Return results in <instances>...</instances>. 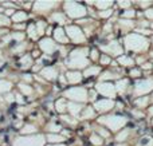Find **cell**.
<instances>
[{
	"label": "cell",
	"mask_w": 153,
	"mask_h": 146,
	"mask_svg": "<svg viewBox=\"0 0 153 146\" xmlns=\"http://www.w3.org/2000/svg\"><path fill=\"white\" fill-rule=\"evenodd\" d=\"M87 48H76L69 54V58L66 60V66L69 69H87L90 60L87 58Z\"/></svg>",
	"instance_id": "6da1fadb"
},
{
	"label": "cell",
	"mask_w": 153,
	"mask_h": 146,
	"mask_svg": "<svg viewBox=\"0 0 153 146\" xmlns=\"http://www.w3.org/2000/svg\"><path fill=\"white\" fill-rule=\"evenodd\" d=\"M128 122L126 117H122V115H117V114H109V115H102V117L98 119V123L106 126L110 131H120Z\"/></svg>",
	"instance_id": "7a4b0ae2"
},
{
	"label": "cell",
	"mask_w": 153,
	"mask_h": 146,
	"mask_svg": "<svg viewBox=\"0 0 153 146\" xmlns=\"http://www.w3.org/2000/svg\"><path fill=\"white\" fill-rule=\"evenodd\" d=\"M65 12L69 18L73 19H83L87 15V8L83 4L76 1H66L63 4Z\"/></svg>",
	"instance_id": "3957f363"
},
{
	"label": "cell",
	"mask_w": 153,
	"mask_h": 146,
	"mask_svg": "<svg viewBox=\"0 0 153 146\" xmlns=\"http://www.w3.org/2000/svg\"><path fill=\"white\" fill-rule=\"evenodd\" d=\"M46 137L42 134L34 136H22L13 141V146H45Z\"/></svg>",
	"instance_id": "277c9868"
},
{
	"label": "cell",
	"mask_w": 153,
	"mask_h": 146,
	"mask_svg": "<svg viewBox=\"0 0 153 146\" xmlns=\"http://www.w3.org/2000/svg\"><path fill=\"white\" fill-rule=\"evenodd\" d=\"M125 47L132 51H143L146 48V40L137 34H129L124 39Z\"/></svg>",
	"instance_id": "5b68a950"
},
{
	"label": "cell",
	"mask_w": 153,
	"mask_h": 146,
	"mask_svg": "<svg viewBox=\"0 0 153 146\" xmlns=\"http://www.w3.org/2000/svg\"><path fill=\"white\" fill-rule=\"evenodd\" d=\"M87 94H89V91L85 87H70L63 93V97L70 99V102L83 103L87 101Z\"/></svg>",
	"instance_id": "8992f818"
},
{
	"label": "cell",
	"mask_w": 153,
	"mask_h": 146,
	"mask_svg": "<svg viewBox=\"0 0 153 146\" xmlns=\"http://www.w3.org/2000/svg\"><path fill=\"white\" fill-rule=\"evenodd\" d=\"M95 91H97V94H101L102 97L108 99H113V101L117 95L116 86L113 85V82H98L95 85Z\"/></svg>",
	"instance_id": "52a82bcc"
},
{
	"label": "cell",
	"mask_w": 153,
	"mask_h": 146,
	"mask_svg": "<svg viewBox=\"0 0 153 146\" xmlns=\"http://www.w3.org/2000/svg\"><path fill=\"white\" fill-rule=\"evenodd\" d=\"M66 35L69 38V40H71L73 43H85L86 42V35L83 34L81 28L78 26H67L66 27Z\"/></svg>",
	"instance_id": "ba28073f"
},
{
	"label": "cell",
	"mask_w": 153,
	"mask_h": 146,
	"mask_svg": "<svg viewBox=\"0 0 153 146\" xmlns=\"http://www.w3.org/2000/svg\"><path fill=\"white\" fill-rule=\"evenodd\" d=\"M116 106V102L113 99H108V98H102L100 101H95L94 102V107L93 109L95 110L97 113H109L110 110H113V107Z\"/></svg>",
	"instance_id": "9c48e42d"
},
{
	"label": "cell",
	"mask_w": 153,
	"mask_h": 146,
	"mask_svg": "<svg viewBox=\"0 0 153 146\" xmlns=\"http://www.w3.org/2000/svg\"><path fill=\"white\" fill-rule=\"evenodd\" d=\"M56 5H58L56 1H35L32 4V10L36 13H46L53 8H55Z\"/></svg>",
	"instance_id": "30bf717a"
},
{
	"label": "cell",
	"mask_w": 153,
	"mask_h": 146,
	"mask_svg": "<svg viewBox=\"0 0 153 146\" xmlns=\"http://www.w3.org/2000/svg\"><path fill=\"white\" fill-rule=\"evenodd\" d=\"M39 48L46 54H54L58 50V44H55V42L50 38H45L39 42Z\"/></svg>",
	"instance_id": "8fae6325"
},
{
	"label": "cell",
	"mask_w": 153,
	"mask_h": 146,
	"mask_svg": "<svg viewBox=\"0 0 153 146\" xmlns=\"http://www.w3.org/2000/svg\"><path fill=\"white\" fill-rule=\"evenodd\" d=\"M101 50L108 52L109 55H113V56H118L122 54V47L118 42H110L106 46H101Z\"/></svg>",
	"instance_id": "7c38bea8"
},
{
	"label": "cell",
	"mask_w": 153,
	"mask_h": 146,
	"mask_svg": "<svg viewBox=\"0 0 153 146\" xmlns=\"http://www.w3.org/2000/svg\"><path fill=\"white\" fill-rule=\"evenodd\" d=\"M65 77H66V82L67 83L76 85V83H79L82 80L83 75H82V72L78 71V70H70V71H67L66 74H65Z\"/></svg>",
	"instance_id": "4fadbf2b"
},
{
	"label": "cell",
	"mask_w": 153,
	"mask_h": 146,
	"mask_svg": "<svg viewBox=\"0 0 153 146\" xmlns=\"http://www.w3.org/2000/svg\"><path fill=\"white\" fill-rule=\"evenodd\" d=\"M40 77H43L46 80H54L58 77V70L53 66H47L40 70Z\"/></svg>",
	"instance_id": "5bb4252c"
},
{
	"label": "cell",
	"mask_w": 153,
	"mask_h": 146,
	"mask_svg": "<svg viewBox=\"0 0 153 146\" xmlns=\"http://www.w3.org/2000/svg\"><path fill=\"white\" fill-rule=\"evenodd\" d=\"M151 80H141V82H138L137 85H136L134 87V91H133V94H136V95H140V94H144V93H148L149 90H151Z\"/></svg>",
	"instance_id": "9a60e30c"
},
{
	"label": "cell",
	"mask_w": 153,
	"mask_h": 146,
	"mask_svg": "<svg viewBox=\"0 0 153 146\" xmlns=\"http://www.w3.org/2000/svg\"><path fill=\"white\" fill-rule=\"evenodd\" d=\"M82 110H83V106H82V103H75V102H67V111L70 113V115L71 117H79L82 113Z\"/></svg>",
	"instance_id": "2e32d148"
},
{
	"label": "cell",
	"mask_w": 153,
	"mask_h": 146,
	"mask_svg": "<svg viewBox=\"0 0 153 146\" xmlns=\"http://www.w3.org/2000/svg\"><path fill=\"white\" fill-rule=\"evenodd\" d=\"M54 38H55L56 42L62 43V44H67V43L70 42L67 35H66V31H65L62 27H58V28L54 29Z\"/></svg>",
	"instance_id": "e0dca14e"
},
{
	"label": "cell",
	"mask_w": 153,
	"mask_h": 146,
	"mask_svg": "<svg viewBox=\"0 0 153 146\" xmlns=\"http://www.w3.org/2000/svg\"><path fill=\"white\" fill-rule=\"evenodd\" d=\"M118 79H121V75L111 71L102 72V75L100 77V82H109V80H118Z\"/></svg>",
	"instance_id": "ac0fdd59"
},
{
	"label": "cell",
	"mask_w": 153,
	"mask_h": 146,
	"mask_svg": "<svg viewBox=\"0 0 153 146\" xmlns=\"http://www.w3.org/2000/svg\"><path fill=\"white\" fill-rule=\"evenodd\" d=\"M55 110L61 115H63L67 111V101L65 98H59L58 101H55Z\"/></svg>",
	"instance_id": "d6986e66"
},
{
	"label": "cell",
	"mask_w": 153,
	"mask_h": 146,
	"mask_svg": "<svg viewBox=\"0 0 153 146\" xmlns=\"http://www.w3.org/2000/svg\"><path fill=\"white\" fill-rule=\"evenodd\" d=\"M101 72V67L98 66H89L87 69H85V72L82 75L86 78H91V77H95V75H98Z\"/></svg>",
	"instance_id": "ffe728a7"
},
{
	"label": "cell",
	"mask_w": 153,
	"mask_h": 146,
	"mask_svg": "<svg viewBox=\"0 0 153 146\" xmlns=\"http://www.w3.org/2000/svg\"><path fill=\"white\" fill-rule=\"evenodd\" d=\"M51 20L55 21V23H59V24L67 23V18L63 12H53L51 13Z\"/></svg>",
	"instance_id": "44dd1931"
},
{
	"label": "cell",
	"mask_w": 153,
	"mask_h": 146,
	"mask_svg": "<svg viewBox=\"0 0 153 146\" xmlns=\"http://www.w3.org/2000/svg\"><path fill=\"white\" fill-rule=\"evenodd\" d=\"M46 139H47L48 142H51V144H63L65 141H66V138H65L63 136H59V134H47V137H46Z\"/></svg>",
	"instance_id": "7402d4cb"
},
{
	"label": "cell",
	"mask_w": 153,
	"mask_h": 146,
	"mask_svg": "<svg viewBox=\"0 0 153 146\" xmlns=\"http://www.w3.org/2000/svg\"><path fill=\"white\" fill-rule=\"evenodd\" d=\"M93 117H95V110L93 107H83V110L81 113L82 119H91Z\"/></svg>",
	"instance_id": "603a6c76"
},
{
	"label": "cell",
	"mask_w": 153,
	"mask_h": 146,
	"mask_svg": "<svg viewBox=\"0 0 153 146\" xmlns=\"http://www.w3.org/2000/svg\"><path fill=\"white\" fill-rule=\"evenodd\" d=\"M128 85H129V82H128V79H118L117 80V83L114 86H116V91L117 93H125L128 88Z\"/></svg>",
	"instance_id": "cb8c5ba5"
},
{
	"label": "cell",
	"mask_w": 153,
	"mask_h": 146,
	"mask_svg": "<svg viewBox=\"0 0 153 146\" xmlns=\"http://www.w3.org/2000/svg\"><path fill=\"white\" fill-rule=\"evenodd\" d=\"M11 19H12L15 23H22V21H24L27 19V13L24 12V11H16Z\"/></svg>",
	"instance_id": "d4e9b609"
},
{
	"label": "cell",
	"mask_w": 153,
	"mask_h": 146,
	"mask_svg": "<svg viewBox=\"0 0 153 146\" xmlns=\"http://www.w3.org/2000/svg\"><path fill=\"white\" fill-rule=\"evenodd\" d=\"M32 66V56L31 55H24L20 59V67L22 69H30Z\"/></svg>",
	"instance_id": "484cf974"
},
{
	"label": "cell",
	"mask_w": 153,
	"mask_h": 146,
	"mask_svg": "<svg viewBox=\"0 0 153 146\" xmlns=\"http://www.w3.org/2000/svg\"><path fill=\"white\" fill-rule=\"evenodd\" d=\"M12 88V83L10 80H5V79H1L0 80V93H5L8 94Z\"/></svg>",
	"instance_id": "4316f807"
},
{
	"label": "cell",
	"mask_w": 153,
	"mask_h": 146,
	"mask_svg": "<svg viewBox=\"0 0 153 146\" xmlns=\"http://www.w3.org/2000/svg\"><path fill=\"white\" fill-rule=\"evenodd\" d=\"M38 129H36V126H34V125H31V123H28V125H24L23 128H22V130H20V133L23 134V136H31V134H34L35 131H36Z\"/></svg>",
	"instance_id": "83f0119b"
},
{
	"label": "cell",
	"mask_w": 153,
	"mask_h": 146,
	"mask_svg": "<svg viewBox=\"0 0 153 146\" xmlns=\"http://www.w3.org/2000/svg\"><path fill=\"white\" fill-rule=\"evenodd\" d=\"M118 63L121 64V66H133L134 60H133L130 56H128V55H121L118 58Z\"/></svg>",
	"instance_id": "f1b7e54d"
},
{
	"label": "cell",
	"mask_w": 153,
	"mask_h": 146,
	"mask_svg": "<svg viewBox=\"0 0 153 146\" xmlns=\"http://www.w3.org/2000/svg\"><path fill=\"white\" fill-rule=\"evenodd\" d=\"M19 90H20V93L23 95H31L32 91H34L31 86L27 85V83H19Z\"/></svg>",
	"instance_id": "f546056e"
},
{
	"label": "cell",
	"mask_w": 153,
	"mask_h": 146,
	"mask_svg": "<svg viewBox=\"0 0 153 146\" xmlns=\"http://www.w3.org/2000/svg\"><path fill=\"white\" fill-rule=\"evenodd\" d=\"M94 5L100 11H105V10H110L111 5H113V1H95Z\"/></svg>",
	"instance_id": "4dcf8cb0"
},
{
	"label": "cell",
	"mask_w": 153,
	"mask_h": 146,
	"mask_svg": "<svg viewBox=\"0 0 153 146\" xmlns=\"http://www.w3.org/2000/svg\"><path fill=\"white\" fill-rule=\"evenodd\" d=\"M47 130L51 131V133H59V131L62 130V128L59 123L55 122V121H51V122L47 125Z\"/></svg>",
	"instance_id": "1f68e13d"
},
{
	"label": "cell",
	"mask_w": 153,
	"mask_h": 146,
	"mask_svg": "<svg viewBox=\"0 0 153 146\" xmlns=\"http://www.w3.org/2000/svg\"><path fill=\"white\" fill-rule=\"evenodd\" d=\"M27 34H28V36L31 38V39H36V38H38L36 27H35V24H34V23L28 24V27H27Z\"/></svg>",
	"instance_id": "d6a6232c"
},
{
	"label": "cell",
	"mask_w": 153,
	"mask_h": 146,
	"mask_svg": "<svg viewBox=\"0 0 153 146\" xmlns=\"http://www.w3.org/2000/svg\"><path fill=\"white\" fill-rule=\"evenodd\" d=\"M90 142L94 146H101L103 144V139L101 138L98 134H91V136H90Z\"/></svg>",
	"instance_id": "836d02e7"
},
{
	"label": "cell",
	"mask_w": 153,
	"mask_h": 146,
	"mask_svg": "<svg viewBox=\"0 0 153 146\" xmlns=\"http://www.w3.org/2000/svg\"><path fill=\"white\" fill-rule=\"evenodd\" d=\"M128 136H129V130H128V129H125V130L120 131V133L117 134L116 139L118 142H124V141H126V139H128Z\"/></svg>",
	"instance_id": "e575fe53"
},
{
	"label": "cell",
	"mask_w": 153,
	"mask_h": 146,
	"mask_svg": "<svg viewBox=\"0 0 153 146\" xmlns=\"http://www.w3.org/2000/svg\"><path fill=\"white\" fill-rule=\"evenodd\" d=\"M35 27H36V34H38V36H39V35H43V34H45V27H46V23H45V21H38V23H35Z\"/></svg>",
	"instance_id": "d590c367"
},
{
	"label": "cell",
	"mask_w": 153,
	"mask_h": 146,
	"mask_svg": "<svg viewBox=\"0 0 153 146\" xmlns=\"http://www.w3.org/2000/svg\"><path fill=\"white\" fill-rule=\"evenodd\" d=\"M61 118L65 121V122L70 123V125H76V123H78V121H75V118H74V117H71V115H66V114H63V115H61Z\"/></svg>",
	"instance_id": "8d00e7d4"
},
{
	"label": "cell",
	"mask_w": 153,
	"mask_h": 146,
	"mask_svg": "<svg viewBox=\"0 0 153 146\" xmlns=\"http://www.w3.org/2000/svg\"><path fill=\"white\" fill-rule=\"evenodd\" d=\"M97 134H98V136H100L102 139H103V138H109V137H110V133H109V131H106L103 128H100V129H98V130H97Z\"/></svg>",
	"instance_id": "74e56055"
},
{
	"label": "cell",
	"mask_w": 153,
	"mask_h": 146,
	"mask_svg": "<svg viewBox=\"0 0 153 146\" xmlns=\"http://www.w3.org/2000/svg\"><path fill=\"white\" fill-rule=\"evenodd\" d=\"M111 13H113V10H105V11H100V18H103V19H106V18H110L111 16Z\"/></svg>",
	"instance_id": "f35d334b"
},
{
	"label": "cell",
	"mask_w": 153,
	"mask_h": 146,
	"mask_svg": "<svg viewBox=\"0 0 153 146\" xmlns=\"http://www.w3.org/2000/svg\"><path fill=\"white\" fill-rule=\"evenodd\" d=\"M134 15H136V12H134V11H132V10H125V11H122V13H121V16H122L124 19L133 18Z\"/></svg>",
	"instance_id": "ab89813d"
},
{
	"label": "cell",
	"mask_w": 153,
	"mask_h": 146,
	"mask_svg": "<svg viewBox=\"0 0 153 146\" xmlns=\"http://www.w3.org/2000/svg\"><path fill=\"white\" fill-rule=\"evenodd\" d=\"M146 102H148V99H146V97H144V98H138L134 101V105L138 107H144L146 105Z\"/></svg>",
	"instance_id": "60d3db41"
},
{
	"label": "cell",
	"mask_w": 153,
	"mask_h": 146,
	"mask_svg": "<svg viewBox=\"0 0 153 146\" xmlns=\"http://www.w3.org/2000/svg\"><path fill=\"white\" fill-rule=\"evenodd\" d=\"M10 39H15V40H23L24 39V34L22 32H18V34H11Z\"/></svg>",
	"instance_id": "b9f144b4"
},
{
	"label": "cell",
	"mask_w": 153,
	"mask_h": 146,
	"mask_svg": "<svg viewBox=\"0 0 153 146\" xmlns=\"http://www.w3.org/2000/svg\"><path fill=\"white\" fill-rule=\"evenodd\" d=\"M100 62L102 66H106V64H110V58H109L108 55H102L100 58Z\"/></svg>",
	"instance_id": "7bdbcfd3"
},
{
	"label": "cell",
	"mask_w": 153,
	"mask_h": 146,
	"mask_svg": "<svg viewBox=\"0 0 153 146\" xmlns=\"http://www.w3.org/2000/svg\"><path fill=\"white\" fill-rule=\"evenodd\" d=\"M118 23L121 24L122 27H125V28H128V27H132V26H133V24H130L132 21H129L128 19H121V20H118Z\"/></svg>",
	"instance_id": "ee69618b"
},
{
	"label": "cell",
	"mask_w": 153,
	"mask_h": 146,
	"mask_svg": "<svg viewBox=\"0 0 153 146\" xmlns=\"http://www.w3.org/2000/svg\"><path fill=\"white\" fill-rule=\"evenodd\" d=\"M95 97H97V91L95 90H91L89 91V94H87V99L91 102H95Z\"/></svg>",
	"instance_id": "f6af8a7d"
},
{
	"label": "cell",
	"mask_w": 153,
	"mask_h": 146,
	"mask_svg": "<svg viewBox=\"0 0 153 146\" xmlns=\"http://www.w3.org/2000/svg\"><path fill=\"white\" fill-rule=\"evenodd\" d=\"M90 58H91V60H97L98 59V50L97 48H91V51H90Z\"/></svg>",
	"instance_id": "bcb514c9"
},
{
	"label": "cell",
	"mask_w": 153,
	"mask_h": 146,
	"mask_svg": "<svg viewBox=\"0 0 153 146\" xmlns=\"http://www.w3.org/2000/svg\"><path fill=\"white\" fill-rule=\"evenodd\" d=\"M8 23H10V19H8L7 16H3V15H0V27H3V26H7Z\"/></svg>",
	"instance_id": "7dc6e473"
},
{
	"label": "cell",
	"mask_w": 153,
	"mask_h": 146,
	"mask_svg": "<svg viewBox=\"0 0 153 146\" xmlns=\"http://www.w3.org/2000/svg\"><path fill=\"white\" fill-rule=\"evenodd\" d=\"M24 48H26V43H20V46H16L13 51H16V52H20V51H23Z\"/></svg>",
	"instance_id": "c3c4849f"
},
{
	"label": "cell",
	"mask_w": 153,
	"mask_h": 146,
	"mask_svg": "<svg viewBox=\"0 0 153 146\" xmlns=\"http://www.w3.org/2000/svg\"><path fill=\"white\" fill-rule=\"evenodd\" d=\"M118 5L121 8H129L130 7V3L129 1H118Z\"/></svg>",
	"instance_id": "681fc988"
},
{
	"label": "cell",
	"mask_w": 153,
	"mask_h": 146,
	"mask_svg": "<svg viewBox=\"0 0 153 146\" xmlns=\"http://www.w3.org/2000/svg\"><path fill=\"white\" fill-rule=\"evenodd\" d=\"M130 75H132L133 78H138V77H140V70H137V69L132 70V71H130Z\"/></svg>",
	"instance_id": "f907efd6"
},
{
	"label": "cell",
	"mask_w": 153,
	"mask_h": 146,
	"mask_svg": "<svg viewBox=\"0 0 153 146\" xmlns=\"http://www.w3.org/2000/svg\"><path fill=\"white\" fill-rule=\"evenodd\" d=\"M22 78H23V79L24 80H26V82H31V80H32V78H31V75H30V74H24L23 75V77H22Z\"/></svg>",
	"instance_id": "816d5d0a"
},
{
	"label": "cell",
	"mask_w": 153,
	"mask_h": 146,
	"mask_svg": "<svg viewBox=\"0 0 153 146\" xmlns=\"http://www.w3.org/2000/svg\"><path fill=\"white\" fill-rule=\"evenodd\" d=\"M13 12H16V11L15 10H5L4 11L5 15H13Z\"/></svg>",
	"instance_id": "f5cc1de1"
},
{
	"label": "cell",
	"mask_w": 153,
	"mask_h": 146,
	"mask_svg": "<svg viewBox=\"0 0 153 146\" xmlns=\"http://www.w3.org/2000/svg\"><path fill=\"white\" fill-rule=\"evenodd\" d=\"M5 101L12 102V101H13V97H12V95H10V94H7V95H5Z\"/></svg>",
	"instance_id": "db71d44e"
},
{
	"label": "cell",
	"mask_w": 153,
	"mask_h": 146,
	"mask_svg": "<svg viewBox=\"0 0 153 146\" xmlns=\"http://www.w3.org/2000/svg\"><path fill=\"white\" fill-rule=\"evenodd\" d=\"M24 27H26L24 24H15V29H16V28H18V29H22V28H24Z\"/></svg>",
	"instance_id": "11a10c76"
},
{
	"label": "cell",
	"mask_w": 153,
	"mask_h": 146,
	"mask_svg": "<svg viewBox=\"0 0 153 146\" xmlns=\"http://www.w3.org/2000/svg\"><path fill=\"white\" fill-rule=\"evenodd\" d=\"M39 55H40L39 51H34V55H32V56H35V58H36V56H39Z\"/></svg>",
	"instance_id": "9f6ffc18"
},
{
	"label": "cell",
	"mask_w": 153,
	"mask_h": 146,
	"mask_svg": "<svg viewBox=\"0 0 153 146\" xmlns=\"http://www.w3.org/2000/svg\"><path fill=\"white\" fill-rule=\"evenodd\" d=\"M50 146H66V145H63V144H58V145H50Z\"/></svg>",
	"instance_id": "6f0895ef"
},
{
	"label": "cell",
	"mask_w": 153,
	"mask_h": 146,
	"mask_svg": "<svg viewBox=\"0 0 153 146\" xmlns=\"http://www.w3.org/2000/svg\"><path fill=\"white\" fill-rule=\"evenodd\" d=\"M0 118H1V114H0Z\"/></svg>",
	"instance_id": "680465c9"
}]
</instances>
